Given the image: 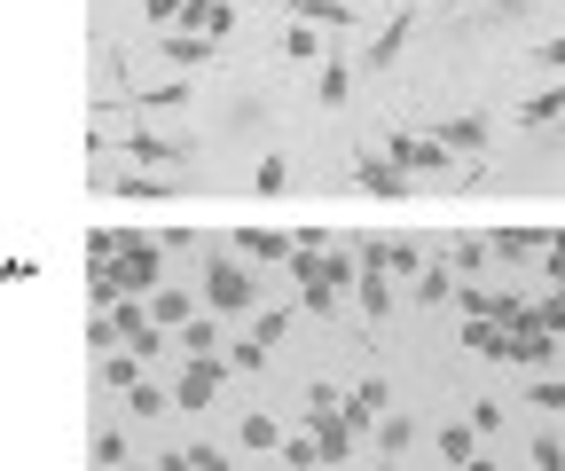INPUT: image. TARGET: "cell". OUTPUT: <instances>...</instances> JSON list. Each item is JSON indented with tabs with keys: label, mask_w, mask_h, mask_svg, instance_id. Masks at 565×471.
<instances>
[{
	"label": "cell",
	"mask_w": 565,
	"mask_h": 471,
	"mask_svg": "<svg viewBox=\"0 0 565 471\" xmlns=\"http://www.w3.org/2000/svg\"><path fill=\"white\" fill-rule=\"evenodd\" d=\"M353 299H362V314H393V283H385V267H362Z\"/></svg>",
	"instance_id": "12"
},
{
	"label": "cell",
	"mask_w": 565,
	"mask_h": 471,
	"mask_svg": "<svg viewBox=\"0 0 565 471\" xmlns=\"http://www.w3.org/2000/svg\"><path fill=\"white\" fill-rule=\"evenodd\" d=\"M212 47H221V40H204V32H173V40H166V63H204Z\"/></svg>",
	"instance_id": "19"
},
{
	"label": "cell",
	"mask_w": 565,
	"mask_h": 471,
	"mask_svg": "<svg viewBox=\"0 0 565 471\" xmlns=\"http://www.w3.org/2000/svg\"><path fill=\"white\" fill-rule=\"evenodd\" d=\"M456 299V276H448V267H424V276H416V307H448Z\"/></svg>",
	"instance_id": "15"
},
{
	"label": "cell",
	"mask_w": 565,
	"mask_h": 471,
	"mask_svg": "<svg viewBox=\"0 0 565 471\" xmlns=\"http://www.w3.org/2000/svg\"><path fill=\"white\" fill-rule=\"evenodd\" d=\"M353 251H362V267H385V276H424V244L416 236H353Z\"/></svg>",
	"instance_id": "1"
},
{
	"label": "cell",
	"mask_w": 565,
	"mask_h": 471,
	"mask_svg": "<svg viewBox=\"0 0 565 471\" xmlns=\"http://www.w3.org/2000/svg\"><path fill=\"white\" fill-rule=\"evenodd\" d=\"M433 133H440V142H448L456 158H487V133H494V126H487V118L471 110V118H440Z\"/></svg>",
	"instance_id": "8"
},
{
	"label": "cell",
	"mask_w": 565,
	"mask_h": 471,
	"mask_svg": "<svg viewBox=\"0 0 565 471\" xmlns=\"http://www.w3.org/2000/svg\"><path fill=\"white\" fill-rule=\"evenodd\" d=\"M252 330H259V339H267V346H282V330H291V314H282V307H267V314H259Z\"/></svg>",
	"instance_id": "31"
},
{
	"label": "cell",
	"mask_w": 565,
	"mask_h": 471,
	"mask_svg": "<svg viewBox=\"0 0 565 471\" xmlns=\"http://www.w3.org/2000/svg\"><path fill=\"white\" fill-rule=\"evenodd\" d=\"M471 448H479V440H471V425H456V432H440V456H448V463H471Z\"/></svg>",
	"instance_id": "29"
},
{
	"label": "cell",
	"mask_w": 565,
	"mask_h": 471,
	"mask_svg": "<svg viewBox=\"0 0 565 471\" xmlns=\"http://www.w3.org/2000/svg\"><path fill=\"white\" fill-rule=\"evenodd\" d=\"M267 354H275V346L259 339V330H252V339H236V346H228V362H236V370H267Z\"/></svg>",
	"instance_id": "25"
},
{
	"label": "cell",
	"mask_w": 565,
	"mask_h": 471,
	"mask_svg": "<svg viewBox=\"0 0 565 471\" xmlns=\"http://www.w3.org/2000/svg\"><path fill=\"white\" fill-rule=\"evenodd\" d=\"M126 158H141V165H181V158H189V142H158V133H126Z\"/></svg>",
	"instance_id": "10"
},
{
	"label": "cell",
	"mask_w": 565,
	"mask_h": 471,
	"mask_svg": "<svg viewBox=\"0 0 565 471\" xmlns=\"http://www.w3.org/2000/svg\"><path fill=\"white\" fill-rule=\"evenodd\" d=\"M494 322H503V330H511V339H526V330H542L526 299H494Z\"/></svg>",
	"instance_id": "21"
},
{
	"label": "cell",
	"mask_w": 565,
	"mask_h": 471,
	"mask_svg": "<svg viewBox=\"0 0 565 471\" xmlns=\"http://www.w3.org/2000/svg\"><path fill=\"white\" fill-rule=\"evenodd\" d=\"M158 259H166V251H158V236H118V276H126V291H134V299L158 283Z\"/></svg>",
	"instance_id": "4"
},
{
	"label": "cell",
	"mask_w": 565,
	"mask_h": 471,
	"mask_svg": "<svg viewBox=\"0 0 565 471\" xmlns=\"http://www.w3.org/2000/svg\"><path fill=\"white\" fill-rule=\"evenodd\" d=\"M345 173H353V189H370V196H408V173H401L385 150H353Z\"/></svg>",
	"instance_id": "5"
},
{
	"label": "cell",
	"mask_w": 565,
	"mask_h": 471,
	"mask_svg": "<svg viewBox=\"0 0 565 471\" xmlns=\"http://www.w3.org/2000/svg\"><path fill=\"white\" fill-rule=\"evenodd\" d=\"M408 24H416V17H393V24L377 32V47H370V63H393V55L408 47Z\"/></svg>",
	"instance_id": "23"
},
{
	"label": "cell",
	"mask_w": 565,
	"mask_h": 471,
	"mask_svg": "<svg viewBox=\"0 0 565 471\" xmlns=\"http://www.w3.org/2000/svg\"><path fill=\"white\" fill-rule=\"evenodd\" d=\"M534 63H542V72H565V32H557V40H542V47H534Z\"/></svg>",
	"instance_id": "35"
},
{
	"label": "cell",
	"mask_w": 565,
	"mask_h": 471,
	"mask_svg": "<svg viewBox=\"0 0 565 471\" xmlns=\"http://www.w3.org/2000/svg\"><path fill=\"white\" fill-rule=\"evenodd\" d=\"M259 196H282V189H291V165H282V158H259V181H252Z\"/></svg>",
	"instance_id": "27"
},
{
	"label": "cell",
	"mask_w": 565,
	"mask_h": 471,
	"mask_svg": "<svg viewBox=\"0 0 565 471\" xmlns=\"http://www.w3.org/2000/svg\"><path fill=\"white\" fill-rule=\"evenodd\" d=\"M204 299H212V314H252V276H244L236 259L212 251V267H204Z\"/></svg>",
	"instance_id": "3"
},
{
	"label": "cell",
	"mask_w": 565,
	"mask_h": 471,
	"mask_svg": "<svg viewBox=\"0 0 565 471\" xmlns=\"http://www.w3.org/2000/svg\"><path fill=\"white\" fill-rule=\"evenodd\" d=\"M385 158H393L401 173H448V165H456V150L440 142V133H408V126L385 142Z\"/></svg>",
	"instance_id": "2"
},
{
	"label": "cell",
	"mask_w": 565,
	"mask_h": 471,
	"mask_svg": "<svg viewBox=\"0 0 565 471\" xmlns=\"http://www.w3.org/2000/svg\"><path fill=\"white\" fill-rule=\"evenodd\" d=\"M118 346H126V322H118V314H87V354L103 362V354H118Z\"/></svg>",
	"instance_id": "13"
},
{
	"label": "cell",
	"mask_w": 565,
	"mask_h": 471,
	"mask_svg": "<svg viewBox=\"0 0 565 471\" xmlns=\"http://www.w3.org/2000/svg\"><path fill=\"white\" fill-rule=\"evenodd\" d=\"M408 440H424L416 417H385V425H377V448H385V456H408Z\"/></svg>",
	"instance_id": "20"
},
{
	"label": "cell",
	"mask_w": 565,
	"mask_h": 471,
	"mask_svg": "<svg viewBox=\"0 0 565 471\" xmlns=\"http://www.w3.org/2000/svg\"><path fill=\"white\" fill-rule=\"evenodd\" d=\"M87 456H95V463H126V440H118V432H95V448H87Z\"/></svg>",
	"instance_id": "33"
},
{
	"label": "cell",
	"mask_w": 565,
	"mask_h": 471,
	"mask_svg": "<svg viewBox=\"0 0 565 471\" xmlns=\"http://www.w3.org/2000/svg\"><path fill=\"white\" fill-rule=\"evenodd\" d=\"M236 440H244L252 456H267V448H282V425H275V417H244V425H236Z\"/></svg>",
	"instance_id": "16"
},
{
	"label": "cell",
	"mask_w": 565,
	"mask_h": 471,
	"mask_svg": "<svg viewBox=\"0 0 565 471\" xmlns=\"http://www.w3.org/2000/svg\"><path fill=\"white\" fill-rule=\"evenodd\" d=\"M181 32L228 40V32H236V9H228V0H189V9H181Z\"/></svg>",
	"instance_id": "9"
},
{
	"label": "cell",
	"mask_w": 565,
	"mask_h": 471,
	"mask_svg": "<svg viewBox=\"0 0 565 471\" xmlns=\"http://www.w3.org/2000/svg\"><path fill=\"white\" fill-rule=\"evenodd\" d=\"M282 463H291V471H307V463H322V440H282Z\"/></svg>",
	"instance_id": "30"
},
{
	"label": "cell",
	"mask_w": 565,
	"mask_h": 471,
	"mask_svg": "<svg viewBox=\"0 0 565 471\" xmlns=\"http://www.w3.org/2000/svg\"><path fill=\"white\" fill-rule=\"evenodd\" d=\"M282 9H307L315 24H353V17H362L353 0H282Z\"/></svg>",
	"instance_id": "18"
},
{
	"label": "cell",
	"mask_w": 565,
	"mask_h": 471,
	"mask_svg": "<svg viewBox=\"0 0 565 471\" xmlns=\"http://www.w3.org/2000/svg\"><path fill=\"white\" fill-rule=\"evenodd\" d=\"M126 400H134V417H158V409H166V400H173V393H166V385H150V377H141V385H126Z\"/></svg>",
	"instance_id": "24"
},
{
	"label": "cell",
	"mask_w": 565,
	"mask_h": 471,
	"mask_svg": "<svg viewBox=\"0 0 565 471\" xmlns=\"http://www.w3.org/2000/svg\"><path fill=\"white\" fill-rule=\"evenodd\" d=\"M550 244H557V251H550V267H557V276H565V228H550Z\"/></svg>",
	"instance_id": "39"
},
{
	"label": "cell",
	"mask_w": 565,
	"mask_h": 471,
	"mask_svg": "<svg viewBox=\"0 0 565 471\" xmlns=\"http://www.w3.org/2000/svg\"><path fill=\"white\" fill-rule=\"evenodd\" d=\"M550 118H565V87H542V95H526V110H519V126H550Z\"/></svg>",
	"instance_id": "17"
},
{
	"label": "cell",
	"mask_w": 565,
	"mask_h": 471,
	"mask_svg": "<svg viewBox=\"0 0 565 471\" xmlns=\"http://www.w3.org/2000/svg\"><path fill=\"white\" fill-rule=\"evenodd\" d=\"M212 393H221V354H189V370H181L173 400H181V409H204Z\"/></svg>",
	"instance_id": "6"
},
{
	"label": "cell",
	"mask_w": 565,
	"mask_h": 471,
	"mask_svg": "<svg viewBox=\"0 0 565 471\" xmlns=\"http://www.w3.org/2000/svg\"><path fill=\"white\" fill-rule=\"evenodd\" d=\"M322 283H338V291H353V283H362V267H353L345 251H322Z\"/></svg>",
	"instance_id": "26"
},
{
	"label": "cell",
	"mask_w": 565,
	"mask_h": 471,
	"mask_svg": "<svg viewBox=\"0 0 565 471\" xmlns=\"http://www.w3.org/2000/svg\"><path fill=\"white\" fill-rule=\"evenodd\" d=\"M221 322H228V314H221ZM221 322H212V314L181 322V354H221Z\"/></svg>",
	"instance_id": "14"
},
{
	"label": "cell",
	"mask_w": 565,
	"mask_h": 471,
	"mask_svg": "<svg viewBox=\"0 0 565 471\" xmlns=\"http://www.w3.org/2000/svg\"><path fill=\"white\" fill-rule=\"evenodd\" d=\"M282 55H291V63H315V32H282Z\"/></svg>",
	"instance_id": "34"
},
{
	"label": "cell",
	"mask_w": 565,
	"mask_h": 471,
	"mask_svg": "<svg viewBox=\"0 0 565 471\" xmlns=\"http://www.w3.org/2000/svg\"><path fill=\"white\" fill-rule=\"evenodd\" d=\"M345 87H353V79H345V63H330V72H322V103H345Z\"/></svg>",
	"instance_id": "36"
},
{
	"label": "cell",
	"mask_w": 565,
	"mask_h": 471,
	"mask_svg": "<svg viewBox=\"0 0 565 471\" xmlns=\"http://www.w3.org/2000/svg\"><path fill=\"white\" fill-rule=\"evenodd\" d=\"M479 259H487V236H456V244H448V267H456V276H479Z\"/></svg>",
	"instance_id": "22"
},
{
	"label": "cell",
	"mask_w": 565,
	"mask_h": 471,
	"mask_svg": "<svg viewBox=\"0 0 565 471\" xmlns=\"http://www.w3.org/2000/svg\"><path fill=\"white\" fill-rule=\"evenodd\" d=\"M315 417V440H322V463H345L353 456V440H362V432H353L345 425V409H307Z\"/></svg>",
	"instance_id": "7"
},
{
	"label": "cell",
	"mask_w": 565,
	"mask_h": 471,
	"mask_svg": "<svg viewBox=\"0 0 565 471\" xmlns=\"http://www.w3.org/2000/svg\"><path fill=\"white\" fill-rule=\"evenodd\" d=\"M181 9H189V0H141V17H150V24H173Z\"/></svg>",
	"instance_id": "37"
},
{
	"label": "cell",
	"mask_w": 565,
	"mask_h": 471,
	"mask_svg": "<svg viewBox=\"0 0 565 471\" xmlns=\"http://www.w3.org/2000/svg\"><path fill=\"white\" fill-rule=\"evenodd\" d=\"M158 322H166V330H181V322H196V307H189L181 291H158Z\"/></svg>",
	"instance_id": "28"
},
{
	"label": "cell",
	"mask_w": 565,
	"mask_h": 471,
	"mask_svg": "<svg viewBox=\"0 0 565 471\" xmlns=\"http://www.w3.org/2000/svg\"><path fill=\"white\" fill-rule=\"evenodd\" d=\"M534 463L542 471H565V440H534Z\"/></svg>",
	"instance_id": "38"
},
{
	"label": "cell",
	"mask_w": 565,
	"mask_h": 471,
	"mask_svg": "<svg viewBox=\"0 0 565 471\" xmlns=\"http://www.w3.org/2000/svg\"><path fill=\"white\" fill-rule=\"evenodd\" d=\"M291 244H299V236H275V228H236V251H252V259H291Z\"/></svg>",
	"instance_id": "11"
},
{
	"label": "cell",
	"mask_w": 565,
	"mask_h": 471,
	"mask_svg": "<svg viewBox=\"0 0 565 471\" xmlns=\"http://www.w3.org/2000/svg\"><path fill=\"white\" fill-rule=\"evenodd\" d=\"M526 385H534V409H565V385L557 377H526Z\"/></svg>",
	"instance_id": "32"
}]
</instances>
